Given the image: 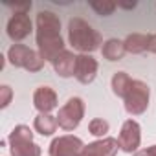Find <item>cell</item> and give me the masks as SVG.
I'll list each match as a JSON object with an SVG mask.
<instances>
[{
    "label": "cell",
    "mask_w": 156,
    "mask_h": 156,
    "mask_svg": "<svg viewBox=\"0 0 156 156\" xmlns=\"http://www.w3.org/2000/svg\"><path fill=\"white\" fill-rule=\"evenodd\" d=\"M75 61H77V55H73L72 51L64 50L62 53H59L55 59H53V70L57 75L61 77H72L73 72H75Z\"/></svg>",
    "instance_id": "obj_14"
},
{
    "label": "cell",
    "mask_w": 156,
    "mask_h": 156,
    "mask_svg": "<svg viewBox=\"0 0 156 156\" xmlns=\"http://www.w3.org/2000/svg\"><path fill=\"white\" fill-rule=\"evenodd\" d=\"M68 41L73 50L81 53H92L101 44V35L83 19L75 17L68 22Z\"/></svg>",
    "instance_id": "obj_2"
},
{
    "label": "cell",
    "mask_w": 156,
    "mask_h": 156,
    "mask_svg": "<svg viewBox=\"0 0 156 156\" xmlns=\"http://www.w3.org/2000/svg\"><path fill=\"white\" fill-rule=\"evenodd\" d=\"M98 61L88 55V53H81V55H77V61H75V72H73V77L79 83L83 85H90L94 79H96V75H98Z\"/></svg>",
    "instance_id": "obj_9"
},
{
    "label": "cell",
    "mask_w": 156,
    "mask_h": 156,
    "mask_svg": "<svg viewBox=\"0 0 156 156\" xmlns=\"http://www.w3.org/2000/svg\"><path fill=\"white\" fill-rule=\"evenodd\" d=\"M90 8L94 11H98V15L108 17V15L114 13V9L118 8V4H114V2H90Z\"/></svg>",
    "instance_id": "obj_19"
},
{
    "label": "cell",
    "mask_w": 156,
    "mask_h": 156,
    "mask_svg": "<svg viewBox=\"0 0 156 156\" xmlns=\"http://www.w3.org/2000/svg\"><path fill=\"white\" fill-rule=\"evenodd\" d=\"M125 50L129 53H156V35L154 33H130L125 41Z\"/></svg>",
    "instance_id": "obj_10"
},
{
    "label": "cell",
    "mask_w": 156,
    "mask_h": 156,
    "mask_svg": "<svg viewBox=\"0 0 156 156\" xmlns=\"http://www.w3.org/2000/svg\"><path fill=\"white\" fill-rule=\"evenodd\" d=\"M11 96H13V92H11V88L8 85L0 87V107L6 108L9 105V101H11Z\"/></svg>",
    "instance_id": "obj_20"
},
{
    "label": "cell",
    "mask_w": 156,
    "mask_h": 156,
    "mask_svg": "<svg viewBox=\"0 0 156 156\" xmlns=\"http://www.w3.org/2000/svg\"><path fill=\"white\" fill-rule=\"evenodd\" d=\"M11 156H41V147L33 141V132L26 125H17L9 134Z\"/></svg>",
    "instance_id": "obj_3"
},
{
    "label": "cell",
    "mask_w": 156,
    "mask_h": 156,
    "mask_svg": "<svg viewBox=\"0 0 156 156\" xmlns=\"http://www.w3.org/2000/svg\"><path fill=\"white\" fill-rule=\"evenodd\" d=\"M33 105L41 114H50L57 108V92L51 87H39L33 94Z\"/></svg>",
    "instance_id": "obj_12"
},
{
    "label": "cell",
    "mask_w": 156,
    "mask_h": 156,
    "mask_svg": "<svg viewBox=\"0 0 156 156\" xmlns=\"http://www.w3.org/2000/svg\"><path fill=\"white\" fill-rule=\"evenodd\" d=\"M132 156H156V145L149 147V149H141V151H136Z\"/></svg>",
    "instance_id": "obj_21"
},
{
    "label": "cell",
    "mask_w": 156,
    "mask_h": 156,
    "mask_svg": "<svg viewBox=\"0 0 156 156\" xmlns=\"http://www.w3.org/2000/svg\"><path fill=\"white\" fill-rule=\"evenodd\" d=\"M8 59L13 66L24 68L28 72H39L44 66V59L41 57V53L30 50L24 44H13L8 50Z\"/></svg>",
    "instance_id": "obj_5"
},
{
    "label": "cell",
    "mask_w": 156,
    "mask_h": 156,
    "mask_svg": "<svg viewBox=\"0 0 156 156\" xmlns=\"http://www.w3.org/2000/svg\"><path fill=\"white\" fill-rule=\"evenodd\" d=\"M57 127H59L57 118H53L50 114H39L33 121V129L42 136H51L57 130Z\"/></svg>",
    "instance_id": "obj_16"
},
{
    "label": "cell",
    "mask_w": 156,
    "mask_h": 156,
    "mask_svg": "<svg viewBox=\"0 0 156 156\" xmlns=\"http://www.w3.org/2000/svg\"><path fill=\"white\" fill-rule=\"evenodd\" d=\"M149 96H151V90H149V85L140 81V79H132L130 85H129V90L123 98L125 101V110L130 114V116H140L147 110L149 107Z\"/></svg>",
    "instance_id": "obj_4"
},
{
    "label": "cell",
    "mask_w": 156,
    "mask_h": 156,
    "mask_svg": "<svg viewBox=\"0 0 156 156\" xmlns=\"http://www.w3.org/2000/svg\"><path fill=\"white\" fill-rule=\"evenodd\" d=\"M31 20L26 11H15L8 20V35L11 41H22L31 33Z\"/></svg>",
    "instance_id": "obj_11"
},
{
    "label": "cell",
    "mask_w": 156,
    "mask_h": 156,
    "mask_svg": "<svg viewBox=\"0 0 156 156\" xmlns=\"http://www.w3.org/2000/svg\"><path fill=\"white\" fill-rule=\"evenodd\" d=\"M101 53H103V57H105L107 61H121L123 55L127 53V50H125L123 41H119V39H108V41L103 44Z\"/></svg>",
    "instance_id": "obj_15"
},
{
    "label": "cell",
    "mask_w": 156,
    "mask_h": 156,
    "mask_svg": "<svg viewBox=\"0 0 156 156\" xmlns=\"http://www.w3.org/2000/svg\"><path fill=\"white\" fill-rule=\"evenodd\" d=\"M130 77H129V73L127 72H116L114 75H112V92L118 96V98H125V94H127V90H129V85H130Z\"/></svg>",
    "instance_id": "obj_17"
},
{
    "label": "cell",
    "mask_w": 156,
    "mask_h": 156,
    "mask_svg": "<svg viewBox=\"0 0 156 156\" xmlns=\"http://www.w3.org/2000/svg\"><path fill=\"white\" fill-rule=\"evenodd\" d=\"M108 129H110V125H108V121L107 119H103V118H96V119H92L90 123H88V130H90V134H94V136H105L107 132H108Z\"/></svg>",
    "instance_id": "obj_18"
},
{
    "label": "cell",
    "mask_w": 156,
    "mask_h": 156,
    "mask_svg": "<svg viewBox=\"0 0 156 156\" xmlns=\"http://www.w3.org/2000/svg\"><path fill=\"white\" fill-rule=\"evenodd\" d=\"M121 8H127V9H130V8H134L136 6V2H132V4H119Z\"/></svg>",
    "instance_id": "obj_22"
},
{
    "label": "cell",
    "mask_w": 156,
    "mask_h": 156,
    "mask_svg": "<svg viewBox=\"0 0 156 156\" xmlns=\"http://www.w3.org/2000/svg\"><path fill=\"white\" fill-rule=\"evenodd\" d=\"M140 141H141V129H140L138 121L127 119V121L121 125V130H119V136H118L119 149H121L123 152L132 154V152L138 151Z\"/></svg>",
    "instance_id": "obj_8"
},
{
    "label": "cell",
    "mask_w": 156,
    "mask_h": 156,
    "mask_svg": "<svg viewBox=\"0 0 156 156\" xmlns=\"http://www.w3.org/2000/svg\"><path fill=\"white\" fill-rule=\"evenodd\" d=\"M83 116H85V103H83V99L81 98H70L59 108V114L55 118H57V123H59L61 129L73 130V129L79 127Z\"/></svg>",
    "instance_id": "obj_6"
},
{
    "label": "cell",
    "mask_w": 156,
    "mask_h": 156,
    "mask_svg": "<svg viewBox=\"0 0 156 156\" xmlns=\"http://www.w3.org/2000/svg\"><path fill=\"white\" fill-rule=\"evenodd\" d=\"M83 151H85L83 140L72 134L59 136L50 143V156H81Z\"/></svg>",
    "instance_id": "obj_7"
},
{
    "label": "cell",
    "mask_w": 156,
    "mask_h": 156,
    "mask_svg": "<svg viewBox=\"0 0 156 156\" xmlns=\"http://www.w3.org/2000/svg\"><path fill=\"white\" fill-rule=\"evenodd\" d=\"M37 46L41 57L50 62H53V59L64 51L61 20L51 11H41L37 15Z\"/></svg>",
    "instance_id": "obj_1"
},
{
    "label": "cell",
    "mask_w": 156,
    "mask_h": 156,
    "mask_svg": "<svg viewBox=\"0 0 156 156\" xmlns=\"http://www.w3.org/2000/svg\"><path fill=\"white\" fill-rule=\"evenodd\" d=\"M118 140L114 138H103L94 143L85 145V151L81 156H116L118 154Z\"/></svg>",
    "instance_id": "obj_13"
}]
</instances>
